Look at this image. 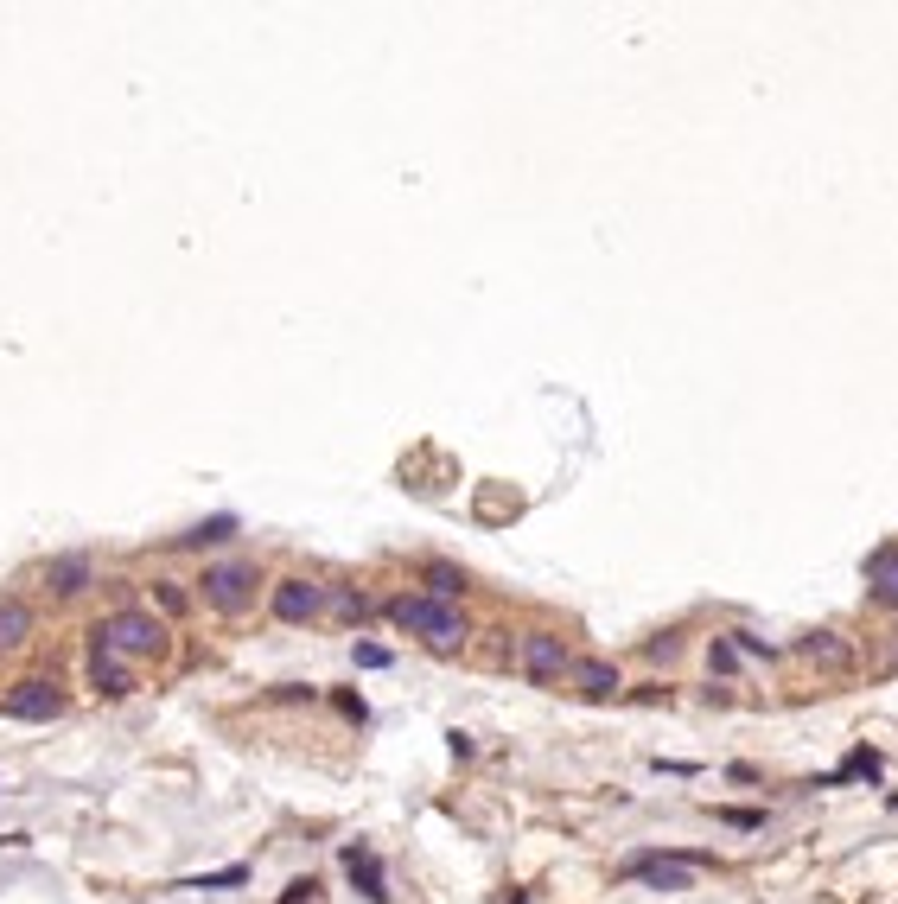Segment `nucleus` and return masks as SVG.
<instances>
[{
    "label": "nucleus",
    "instance_id": "nucleus-1",
    "mask_svg": "<svg viewBox=\"0 0 898 904\" xmlns=\"http://www.w3.org/2000/svg\"><path fill=\"white\" fill-rule=\"evenodd\" d=\"M389 618L402 624V631H414V637H427L434 650H459L465 643V618L453 612V605H440V599H395L389 605Z\"/></svg>",
    "mask_w": 898,
    "mask_h": 904
},
{
    "label": "nucleus",
    "instance_id": "nucleus-2",
    "mask_svg": "<svg viewBox=\"0 0 898 904\" xmlns=\"http://www.w3.org/2000/svg\"><path fill=\"white\" fill-rule=\"evenodd\" d=\"M96 643H102V650H115V656H160L166 650V631H160V618H153V612H115V618L96 624Z\"/></svg>",
    "mask_w": 898,
    "mask_h": 904
},
{
    "label": "nucleus",
    "instance_id": "nucleus-3",
    "mask_svg": "<svg viewBox=\"0 0 898 904\" xmlns=\"http://www.w3.org/2000/svg\"><path fill=\"white\" fill-rule=\"evenodd\" d=\"M204 605L211 612H223V618H236V612H249V599H255V561H217V567H204Z\"/></svg>",
    "mask_w": 898,
    "mask_h": 904
},
{
    "label": "nucleus",
    "instance_id": "nucleus-4",
    "mask_svg": "<svg viewBox=\"0 0 898 904\" xmlns=\"http://www.w3.org/2000/svg\"><path fill=\"white\" fill-rule=\"evenodd\" d=\"M695 866H701V854H637L625 866V879H644L656 892H688V885H695Z\"/></svg>",
    "mask_w": 898,
    "mask_h": 904
},
{
    "label": "nucleus",
    "instance_id": "nucleus-5",
    "mask_svg": "<svg viewBox=\"0 0 898 904\" xmlns=\"http://www.w3.org/2000/svg\"><path fill=\"white\" fill-rule=\"evenodd\" d=\"M0 714H7V720H58L64 714V694L51 682H13L7 701H0Z\"/></svg>",
    "mask_w": 898,
    "mask_h": 904
},
{
    "label": "nucleus",
    "instance_id": "nucleus-6",
    "mask_svg": "<svg viewBox=\"0 0 898 904\" xmlns=\"http://www.w3.org/2000/svg\"><path fill=\"white\" fill-rule=\"evenodd\" d=\"M567 669H574V656H567L561 637H548V631H529L523 637V675H529V682H561Z\"/></svg>",
    "mask_w": 898,
    "mask_h": 904
},
{
    "label": "nucleus",
    "instance_id": "nucleus-7",
    "mask_svg": "<svg viewBox=\"0 0 898 904\" xmlns=\"http://www.w3.org/2000/svg\"><path fill=\"white\" fill-rule=\"evenodd\" d=\"M325 612V586L319 580H281L274 586V618L281 624H313Z\"/></svg>",
    "mask_w": 898,
    "mask_h": 904
},
{
    "label": "nucleus",
    "instance_id": "nucleus-8",
    "mask_svg": "<svg viewBox=\"0 0 898 904\" xmlns=\"http://www.w3.org/2000/svg\"><path fill=\"white\" fill-rule=\"evenodd\" d=\"M90 580H96V561H90L83 548H71V554H51V561H45V586H51V593H64V599H71V593H83Z\"/></svg>",
    "mask_w": 898,
    "mask_h": 904
},
{
    "label": "nucleus",
    "instance_id": "nucleus-9",
    "mask_svg": "<svg viewBox=\"0 0 898 904\" xmlns=\"http://www.w3.org/2000/svg\"><path fill=\"white\" fill-rule=\"evenodd\" d=\"M83 675H90V688H96V694H109V701H122V694L134 688L128 663H122V656H115V650H102V643L90 650V669H83Z\"/></svg>",
    "mask_w": 898,
    "mask_h": 904
},
{
    "label": "nucleus",
    "instance_id": "nucleus-10",
    "mask_svg": "<svg viewBox=\"0 0 898 904\" xmlns=\"http://www.w3.org/2000/svg\"><path fill=\"white\" fill-rule=\"evenodd\" d=\"M867 593L886 605V612H898V548H873L867 554Z\"/></svg>",
    "mask_w": 898,
    "mask_h": 904
},
{
    "label": "nucleus",
    "instance_id": "nucleus-11",
    "mask_svg": "<svg viewBox=\"0 0 898 904\" xmlns=\"http://www.w3.org/2000/svg\"><path fill=\"white\" fill-rule=\"evenodd\" d=\"M567 675H574V688L586 694V701H606V694H618V688H625V682H618V669L606 663V656H586V663H574Z\"/></svg>",
    "mask_w": 898,
    "mask_h": 904
},
{
    "label": "nucleus",
    "instance_id": "nucleus-12",
    "mask_svg": "<svg viewBox=\"0 0 898 904\" xmlns=\"http://www.w3.org/2000/svg\"><path fill=\"white\" fill-rule=\"evenodd\" d=\"M344 866H351V879L364 885V898H376V904L389 898V879H383V866H376L370 847H344Z\"/></svg>",
    "mask_w": 898,
    "mask_h": 904
},
{
    "label": "nucleus",
    "instance_id": "nucleus-13",
    "mask_svg": "<svg viewBox=\"0 0 898 904\" xmlns=\"http://www.w3.org/2000/svg\"><path fill=\"white\" fill-rule=\"evenodd\" d=\"M32 637V605L26 599H0V650H13V643Z\"/></svg>",
    "mask_w": 898,
    "mask_h": 904
},
{
    "label": "nucleus",
    "instance_id": "nucleus-14",
    "mask_svg": "<svg viewBox=\"0 0 898 904\" xmlns=\"http://www.w3.org/2000/svg\"><path fill=\"white\" fill-rule=\"evenodd\" d=\"M803 656H816V663H828V669H848V643H841L835 631H816V637H803Z\"/></svg>",
    "mask_w": 898,
    "mask_h": 904
},
{
    "label": "nucleus",
    "instance_id": "nucleus-15",
    "mask_svg": "<svg viewBox=\"0 0 898 904\" xmlns=\"http://www.w3.org/2000/svg\"><path fill=\"white\" fill-rule=\"evenodd\" d=\"M230 535H236V516H211V523L185 529L179 542H185V548H217V542H230Z\"/></svg>",
    "mask_w": 898,
    "mask_h": 904
},
{
    "label": "nucleus",
    "instance_id": "nucleus-16",
    "mask_svg": "<svg viewBox=\"0 0 898 904\" xmlns=\"http://www.w3.org/2000/svg\"><path fill=\"white\" fill-rule=\"evenodd\" d=\"M453 593H465V573L459 567H446V561H434V567H427V599H453Z\"/></svg>",
    "mask_w": 898,
    "mask_h": 904
},
{
    "label": "nucleus",
    "instance_id": "nucleus-17",
    "mask_svg": "<svg viewBox=\"0 0 898 904\" xmlns=\"http://www.w3.org/2000/svg\"><path fill=\"white\" fill-rule=\"evenodd\" d=\"M153 599H160V612H172V618H179L185 605H192V599H185V586H179V580H160V586H153Z\"/></svg>",
    "mask_w": 898,
    "mask_h": 904
},
{
    "label": "nucleus",
    "instance_id": "nucleus-18",
    "mask_svg": "<svg viewBox=\"0 0 898 904\" xmlns=\"http://www.w3.org/2000/svg\"><path fill=\"white\" fill-rule=\"evenodd\" d=\"M249 879V866H223V873H204V879H192L198 892H211V885H243Z\"/></svg>",
    "mask_w": 898,
    "mask_h": 904
},
{
    "label": "nucleus",
    "instance_id": "nucleus-19",
    "mask_svg": "<svg viewBox=\"0 0 898 904\" xmlns=\"http://www.w3.org/2000/svg\"><path fill=\"white\" fill-rule=\"evenodd\" d=\"M357 669H389V650H383V643H357Z\"/></svg>",
    "mask_w": 898,
    "mask_h": 904
},
{
    "label": "nucleus",
    "instance_id": "nucleus-20",
    "mask_svg": "<svg viewBox=\"0 0 898 904\" xmlns=\"http://www.w3.org/2000/svg\"><path fill=\"white\" fill-rule=\"evenodd\" d=\"M707 663H714L720 675H733L739 669V650H733V643H707Z\"/></svg>",
    "mask_w": 898,
    "mask_h": 904
},
{
    "label": "nucleus",
    "instance_id": "nucleus-21",
    "mask_svg": "<svg viewBox=\"0 0 898 904\" xmlns=\"http://www.w3.org/2000/svg\"><path fill=\"white\" fill-rule=\"evenodd\" d=\"M332 605H338L344 618H370V599H364V593H338Z\"/></svg>",
    "mask_w": 898,
    "mask_h": 904
},
{
    "label": "nucleus",
    "instance_id": "nucleus-22",
    "mask_svg": "<svg viewBox=\"0 0 898 904\" xmlns=\"http://www.w3.org/2000/svg\"><path fill=\"white\" fill-rule=\"evenodd\" d=\"M287 904H319V885H313V879H300V885H287Z\"/></svg>",
    "mask_w": 898,
    "mask_h": 904
},
{
    "label": "nucleus",
    "instance_id": "nucleus-23",
    "mask_svg": "<svg viewBox=\"0 0 898 904\" xmlns=\"http://www.w3.org/2000/svg\"><path fill=\"white\" fill-rule=\"evenodd\" d=\"M733 650H739V656H771V643H765V637H739Z\"/></svg>",
    "mask_w": 898,
    "mask_h": 904
},
{
    "label": "nucleus",
    "instance_id": "nucleus-24",
    "mask_svg": "<svg viewBox=\"0 0 898 904\" xmlns=\"http://www.w3.org/2000/svg\"><path fill=\"white\" fill-rule=\"evenodd\" d=\"M892 663H898V650H892Z\"/></svg>",
    "mask_w": 898,
    "mask_h": 904
}]
</instances>
